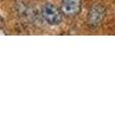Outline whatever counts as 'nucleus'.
Masks as SVG:
<instances>
[{
  "instance_id": "f257e3e1",
  "label": "nucleus",
  "mask_w": 115,
  "mask_h": 122,
  "mask_svg": "<svg viewBox=\"0 0 115 122\" xmlns=\"http://www.w3.org/2000/svg\"><path fill=\"white\" fill-rule=\"evenodd\" d=\"M63 12L52 3H45L41 8V15L45 22L51 25H58L62 22Z\"/></svg>"
},
{
  "instance_id": "f03ea898",
  "label": "nucleus",
  "mask_w": 115,
  "mask_h": 122,
  "mask_svg": "<svg viewBox=\"0 0 115 122\" xmlns=\"http://www.w3.org/2000/svg\"><path fill=\"white\" fill-rule=\"evenodd\" d=\"M106 15V9L101 4H94L88 13V24L92 26L99 25Z\"/></svg>"
},
{
  "instance_id": "7ed1b4c3",
  "label": "nucleus",
  "mask_w": 115,
  "mask_h": 122,
  "mask_svg": "<svg viewBox=\"0 0 115 122\" xmlns=\"http://www.w3.org/2000/svg\"><path fill=\"white\" fill-rule=\"evenodd\" d=\"M82 9V0H62L61 10L67 16H76Z\"/></svg>"
}]
</instances>
